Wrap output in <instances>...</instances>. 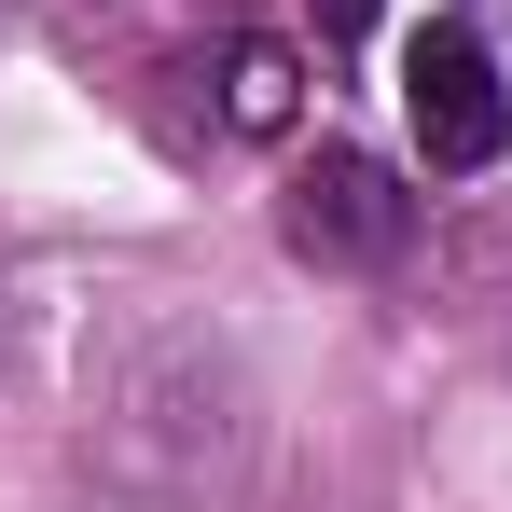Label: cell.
Returning <instances> with one entry per match:
<instances>
[{
    "mask_svg": "<svg viewBox=\"0 0 512 512\" xmlns=\"http://www.w3.org/2000/svg\"><path fill=\"white\" fill-rule=\"evenodd\" d=\"M277 236L305 263H402L416 250V194H402V167L388 153H360V139H319L305 167H291V194H277Z\"/></svg>",
    "mask_w": 512,
    "mask_h": 512,
    "instance_id": "2",
    "label": "cell"
},
{
    "mask_svg": "<svg viewBox=\"0 0 512 512\" xmlns=\"http://www.w3.org/2000/svg\"><path fill=\"white\" fill-rule=\"evenodd\" d=\"M0 14H14V0H0Z\"/></svg>",
    "mask_w": 512,
    "mask_h": 512,
    "instance_id": "7",
    "label": "cell"
},
{
    "mask_svg": "<svg viewBox=\"0 0 512 512\" xmlns=\"http://www.w3.org/2000/svg\"><path fill=\"white\" fill-rule=\"evenodd\" d=\"M236 416H250V388H236V360L194 333H139L111 360V388H97V471L125 485V499H208L222 485V457H236Z\"/></svg>",
    "mask_w": 512,
    "mask_h": 512,
    "instance_id": "1",
    "label": "cell"
},
{
    "mask_svg": "<svg viewBox=\"0 0 512 512\" xmlns=\"http://www.w3.org/2000/svg\"><path fill=\"white\" fill-rule=\"evenodd\" d=\"M180 14H236V0H180Z\"/></svg>",
    "mask_w": 512,
    "mask_h": 512,
    "instance_id": "6",
    "label": "cell"
},
{
    "mask_svg": "<svg viewBox=\"0 0 512 512\" xmlns=\"http://www.w3.org/2000/svg\"><path fill=\"white\" fill-rule=\"evenodd\" d=\"M402 111H416V153L443 180H471V167L512 153V84H499V56L471 28H416L402 42Z\"/></svg>",
    "mask_w": 512,
    "mask_h": 512,
    "instance_id": "3",
    "label": "cell"
},
{
    "mask_svg": "<svg viewBox=\"0 0 512 512\" xmlns=\"http://www.w3.org/2000/svg\"><path fill=\"white\" fill-rule=\"evenodd\" d=\"M222 139H291V111H305V56L291 42H222Z\"/></svg>",
    "mask_w": 512,
    "mask_h": 512,
    "instance_id": "4",
    "label": "cell"
},
{
    "mask_svg": "<svg viewBox=\"0 0 512 512\" xmlns=\"http://www.w3.org/2000/svg\"><path fill=\"white\" fill-rule=\"evenodd\" d=\"M319 28H333V42H360V28H374V0H319Z\"/></svg>",
    "mask_w": 512,
    "mask_h": 512,
    "instance_id": "5",
    "label": "cell"
}]
</instances>
